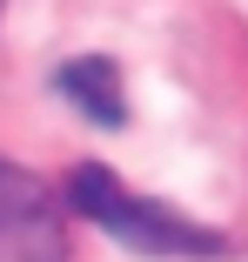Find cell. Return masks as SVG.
I'll use <instances>...</instances> for the list:
<instances>
[{
    "mask_svg": "<svg viewBox=\"0 0 248 262\" xmlns=\"http://www.w3.org/2000/svg\"><path fill=\"white\" fill-rule=\"evenodd\" d=\"M0 262H67L61 202L7 162H0Z\"/></svg>",
    "mask_w": 248,
    "mask_h": 262,
    "instance_id": "2",
    "label": "cell"
},
{
    "mask_svg": "<svg viewBox=\"0 0 248 262\" xmlns=\"http://www.w3.org/2000/svg\"><path fill=\"white\" fill-rule=\"evenodd\" d=\"M54 88H61V101H67V108H74V115H87L94 128H121V121H128L121 68H114V61H101V54L67 61V68L54 74Z\"/></svg>",
    "mask_w": 248,
    "mask_h": 262,
    "instance_id": "3",
    "label": "cell"
},
{
    "mask_svg": "<svg viewBox=\"0 0 248 262\" xmlns=\"http://www.w3.org/2000/svg\"><path fill=\"white\" fill-rule=\"evenodd\" d=\"M67 202H74V215L101 222L108 235H121V242L141 249V255H221V235H208V229L168 215L161 202L128 195L101 162H81V168L67 175Z\"/></svg>",
    "mask_w": 248,
    "mask_h": 262,
    "instance_id": "1",
    "label": "cell"
},
{
    "mask_svg": "<svg viewBox=\"0 0 248 262\" xmlns=\"http://www.w3.org/2000/svg\"><path fill=\"white\" fill-rule=\"evenodd\" d=\"M0 7H7V0H0Z\"/></svg>",
    "mask_w": 248,
    "mask_h": 262,
    "instance_id": "4",
    "label": "cell"
}]
</instances>
